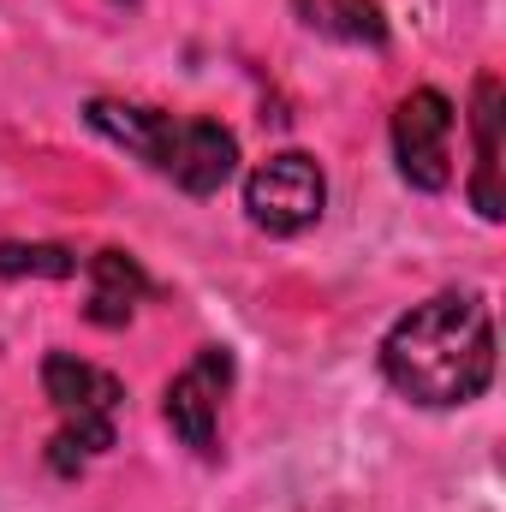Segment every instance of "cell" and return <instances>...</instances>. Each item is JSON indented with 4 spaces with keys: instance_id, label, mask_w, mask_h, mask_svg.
Here are the masks:
<instances>
[{
    "instance_id": "6da1fadb",
    "label": "cell",
    "mask_w": 506,
    "mask_h": 512,
    "mask_svg": "<svg viewBox=\"0 0 506 512\" xmlns=\"http://www.w3.org/2000/svg\"><path fill=\"white\" fill-rule=\"evenodd\" d=\"M381 370L411 405H471L495 382V322L471 292H441L405 310L381 340Z\"/></svg>"
},
{
    "instance_id": "7a4b0ae2",
    "label": "cell",
    "mask_w": 506,
    "mask_h": 512,
    "mask_svg": "<svg viewBox=\"0 0 506 512\" xmlns=\"http://www.w3.org/2000/svg\"><path fill=\"white\" fill-rule=\"evenodd\" d=\"M245 209H251V221L262 233L292 239V233H304V227L322 221L328 179H322V167L304 149H280V155H268L251 179H245Z\"/></svg>"
},
{
    "instance_id": "3957f363",
    "label": "cell",
    "mask_w": 506,
    "mask_h": 512,
    "mask_svg": "<svg viewBox=\"0 0 506 512\" xmlns=\"http://www.w3.org/2000/svg\"><path fill=\"white\" fill-rule=\"evenodd\" d=\"M42 387H48V399H54V411L66 417V441L90 459V453H108L114 447V411H120V382L108 376V370H96V364H84V358H72V352H54L48 364H42Z\"/></svg>"
},
{
    "instance_id": "277c9868",
    "label": "cell",
    "mask_w": 506,
    "mask_h": 512,
    "mask_svg": "<svg viewBox=\"0 0 506 512\" xmlns=\"http://www.w3.org/2000/svg\"><path fill=\"white\" fill-rule=\"evenodd\" d=\"M393 155L405 185L441 191L453 179V102L441 90H411L393 114Z\"/></svg>"
},
{
    "instance_id": "5b68a950",
    "label": "cell",
    "mask_w": 506,
    "mask_h": 512,
    "mask_svg": "<svg viewBox=\"0 0 506 512\" xmlns=\"http://www.w3.org/2000/svg\"><path fill=\"white\" fill-rule=\"evenodd\" d=\"M233 167H239V143H233V131L221 126V120H179V126H173V143H167L161 173H167L179 191L215 197V191L233 179Z\"/></svg>"
},
{
    "instance_id": "8992f818",
    "label": "cell",
    "mask_w": 506,
    "mask_h": 512,
    "mask_svg": "<svg viewBox=\"0 0 506 512\" xmlns=\"http://www.w3.org/2000/svg\"><path fill=\"white\" fill-rule=\"evenodd\" d=\"M227 382H233V358L221 346H209L179 382L167 387V423L191 453H215V417H221Z\"/></svg>"
},
{
    "instance_id": "52a82bcc",
    "label": "cell",
    "mask_w": 506,
    "mask_h": 512,
    "mask_svg": "<svg viewBox=\"0 0 506 512\" xmlns=\"http://www.w3.org/2000/svg\"><path fill=\"white\" fill-rule=\"evenodd\" d=\"M84 120L102 131V137H114L120 149H131L137 161H149L155 173H161V161H167V143H173V114H155V108H131V102H108V96H96L90 108H84Z\"/></svg>"
},
{
    "instance_id": "ba28073f",
    "label": "cell",
    "mask_w": 506,
    "mask_h": 512,
    "mask_svg": "<svg viewBox=\"0 0 506 512\" xmlns=\"http://www.w3.org/2000/svg\"><path fill=\"white\" fill-rule=\"evenodd\" d=\"M477 173H471V203L483 221H501L506 191H501V78H477Z\"/></svg>"
},
{
    "instance_id": "9c48e42d",
    "label": "cell",
    "mask_w": 506,
    "mask_h": 512,
    "mask_svg": "<svg viewBox=\"0 0 506 512\" xmlns=\"http://www.w3.org/2000/svg\"><path fill=\"white\" fill-rule=\"evenodd\" d=\"M90 280H96V286H90V322H102V328L131 322L137 298L149 292L143 268H137L126 251H96L90 256Z\"/></svg>"
},
{
    "instance_id": "30bf717a",
    "label": "cell",
    "mask_w": 506,
    "mask_h": 512,
    "mask_svg": "<svg viewBox=\"0 0 506 512\" xmlns=\"http://www.w3.org/2000/svg\"><path fill=\"white\" fill-rule=\"evenodd\" d=\"M292 6L316 36H334V42H352V48H381L387 42L381 0H292Z\"/></svg>"
},
{
    "instance_id": "8fae6325",
    "label": "cell",
    "mask_w": 506,
    "mask_h": 512,
    "mask_svg": "<svg viewBox=\"0 0 506 512\" xmlns=\"http://www.w3.org/2000/svg\"><path fill=\"white\" fill-rule=\"evenodd\" d=\"M0 274H36V280H72L78 274V251L66 245H0Z\"/></svg>"
}]
</instances>
